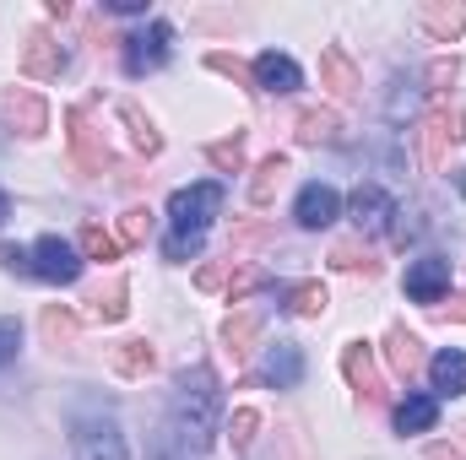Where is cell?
Returning <instances> with one entry per match:
<instances>
[{
    "label": "cell",
    "mask_w": 466,
    "mask_h": 460,
    "mask_svg": "<svg viewBox=\"0 0 466 460\" xmlns=\"http://www.w3.org/2000/svg\"><path fill=\"white\" fill-rule=\"evenodd\" d=\"M218 417H223V390H218V374L212 368H185L179 385H174V401H168V434L185 455H207L212 439H218Z\"/></svg>",
    "instance_id": "obj_1"
},
{
    "label": "cell",
    "mask_w": 466,
    "mask_h": 460,
    "mask_svg": "<svg viewBox=\"0 0 466 460\" xmlns=\"http://www.w3.org/2000/svg\"><path fill=\"white\" fill-rule=\"evenodd\" d=\"M223 212V185H185V190H174V201H168V238H207L212 228V217Z\"/></svg>",
    "instance_id": "obj_2"
},
{
    "label": "cell",
    "mask_w": 466,
    "mask_h": 460,
    "mask_svg": "<svg viewBox=\"0 0 466 460\" xmlns=\"http://www.w3.org/2000/svg\"><path fill=\"white\" fill-rule=\"evenodd\" d=\"M456 141H466L461 109L440 104V109H429V115H423V125H418V152H423V163H429V168H440V163H445V152H451Z\"/></svg>",
    "instance_id": "obj_3"
},
{
    "label": "cell",
    "mask_w": 466,
    "mask_h": 460,
    "mask_svg": "<svg viewBox=\"0 0 466 460\" xmlns=\"http://www.w3.org/2000/svg\"><path fill=\"white\" fill-rule=\"evenodd\" d=\"M27 255H33V276H38V282L71 287V282L82 276V255H76V249H71V244H66L60 233H44V238H38V244H33Z\"/></svg>",
    "instance_id": "obj_4"
},
{
    "label": "cell",
    "mask_w": 466,
    "mask_h": 460,
    "mask_svg": "<svg viewBox=\"0 0 466 460\" xmlns=\"http://www.w3.org/2000/svg\"><path fill=\"white\" fill-rule=\"evenodd\" d=\"M168 44H174V27H168V22H147L141 33L125 38V71H130V76L157 71V65L168 60Z\"/></svg>",
    "instance_id": "obj_5"
},
{
    "label": "cell",
    "mask_w": 466,
    "mask_h": 460,
    "mask_svg": "<svg viewBox=\"0 0 466 460\" xmlns=\"http://www.w3.org/2000/svg\"><path fill=\"white\" fill-rule=\"evenodd\" d=\"M407 298L412 304H445L451 298V260L445 255H423V260H412L407 265Z\"/></svg>",
    "instance_id": "obj_6"
},
{
    "label": "cell",
    "mask_w": 466,
    "mask_h": 460,
    "mask_svg": "<svg viewBox=\"0 0 466 460\" xmlns=\"http://www.w3.org/2000/svg\"><path fill=\"white\" fill-rule=\"evenodd\" d=\"M66 141H71V157H76L82 174H104V168H109V146H104V135L93 130L87 109H71V115H66Z\"/></svg>",
    "instance_id": "obj_7"
},
{
    "label": "cell",
    "mask_w": 466,
    "mask_h": 460,
    "mask_svg": "<svg viewBox=\"0 0 466 460\" xmlns=\"http://www.w3.org/2000/svg\"><path fill=\"white\" fill-rule=\"evenodd\" d=\"M76 455L82 460H130L115 417H82L76 423Z\"/></svg>",
    "instance_id": "obj_8"
},
{
    "label": "cell",
    "mask_w": 466,
    "mask_h": 460,
    "mask_svg": "<svg viewBox=\"0 0 466 460\" xmlns=\"http://www.w3.org/2000/svg\"><path fill=\"white\" fill-rule=\"evenodd\" d=\"M293 217H299V228H309V233L331 228V223L342 217V195H337L331 185H304L299 201H293Z\"/></svg>",
    "instance_id": "obj_9"
},
{
    "label": "cell",
    "mask_w": 466,
    "mask_h": 460,
    "mask_svg": "<svg viewBox=\"0 0 466 460\" xmlns=\"http://www.w3.org/2000/svg\"><path fill=\"white\" fill-rule=\"evenodd\" d=\"M260 379H266L271 390H293V385L304 379V352H299V342H271L266 346V357H260Z\"/></svg>",
    "instance_id": "obj_10"
},
{
    "label": "cell",
    "mask_w": 466,
    "mask_h": 460,
    "mask_svg": "<svg viewBox=\"0 0 466 460\" xmlns=\"http://www.w3.org/2000/svg\"><path fill=\"white\" fill-rule=\"evenodd\" d=\"M249 71H255V87H260V93H277V98H288V93L304 87V71H299L288 55H277V49H266Z\"/></svg>",
    "instance_id": "obj_11"
},
{
    "label": "cell",
    "mask_w": 466,
    "mask_h": 460,
    "mask_svg": "<svg viewBox=\"0 0 466 460\" xmlns=\"http://www.w3.org/2000/svg\"><path fill=\"white\" fill-rule=\"evenodd\" d=\"M390 217H396V201L380 190V185H358L352 190V223H358V233H380V228H390Z\"/></svg>",
    "instance_id": "obj_12"
},
{
    "label": "cell",
    "mask_w": 466,
    "mask_h": 460,
    "mask_svg": "<svg viewBox=\"0 0 466 460\" xmlns=\"http://www.w3.org/2000/svg\"><path fill=\"white\" fill-rule=\"evenodd\" d=\"M22 71H27V76H38V82L60 76V71H66V49L38 27V33H27V44H22Z\"/></svg>",
    "instance_id": "obj_13"
},
{
    "label": "cell",
    "mask_w": 466,
    "mask_h": 460,
    "mask_svg": "<svg viewBox=\"0 0 466 460\" xmlns=\"http://www.w3.org/2000/svg\"><path fill=\"white\" fill-rule=\"evenodd\" d=\"M5 125L22 130V135H44V130H49V109H44V98L27 93V87H16V93L5 98Z\"/></svg>",
    "instance_id": "obj_14"
},
{
    "label": "cell",
    "mask_w": 466,
    "mask_h": 460,
    "mask_svg": "<svg viewBox=\"0 0 466 460\" xmlns=\"http://www.w3.org/2000/svg\"><path fill=\"white\" fill-rule=\"evenodd\" d=\"M385 363H390V374H396V379H407V385H412V374L423 368V342H418L412 331H401V325H396V331L385 336Z\"/></svg>",
    "instance_id": "obj_15"
},
{
    "label": "cell",
    "mask_w": 466,
    "mask_h": 460,
    "mask_svg": "<svg viewBox=\"0 0 466 460\" xmlns=\"http://www.w3.org/2000/svg\"><path fill=\"white\" fill-rule=\"evenodd\" d=\"M342 374H348V385L358 390V395H369V401H380L385 390H380V374H374V352L363 342H352L348 352H342Z\"/></svg>",
    "instance_id": "obj_16"
},
{
    "label": "cell",
    "mask_w": 466,
    "mask_h": 460,
    "mask_svg": "<svg viewBox=\"0 0 466 460\" xmlns=\"http://www.w3.org/2000/svg\"><path fill=\"white\" fill-rule=\"evenodd\" d=\"M429 379H434L440 395H466V352H456V346L434 352L429 357Z\"/></svg>",
    "instance_id": "obj_17"
},
{
    "label": "cell",
    "mask_w": 466,
    "mask_h": 460,
    "mask_svg": "<svg viewBox=\"0 0 466 460\" xmlns=\"http://www.w3.org/2000/svg\"><path fill=\"white\" fill-rule=\"evenodd\" d=\"M423 27L440 38V44H456L466 27V5L461 0H434V5H423Z\"/></svg>",
    "instance_id": "obj_18"
},
{
    "label": "cell",
    "mask_w": 466,
    "mask_h": 460,
    "mask_svg": "<svg viewBox=\"0 0 466 460\" xmlns=\"http://www.w3.org/2000/svg\"><path fill=\"white\" fill-rule=\"evenodd\" d=\"M320 87H326L331 98H352V93H358V71H352V60L342 49H326V55H320Z\"/></svg>",
    "instance_id": "obj_19"
},
{
    "label": "cell",
    "mask_w": 466,
    "mask_h": 460,
    "mask_svg": "<svg viewBox=\"0 0 466 460\" xmlns=\"http://www.w3.org/2000/svg\"><path fill=\"white\" fill-rule=\"evenodd\" d=\"M440 423V401L434 395H407L396 406V434H429Z\"/></svg>",
    "instance_id": "obj_20"
},
{
    "label": "cell",
    "mask_w": 466,
    "mask_h": 460,
    "mask_svg": "<svg viewBox=\"0 0 466 460\" xmlns=\"http://www.w3.org/2000/svg\"><path fill=\"white\" fill-rule=\"evenodd\" d=\"M76 244H82V255H87V260H98V265H115L119 249H125V244H119V233L98 228V223H82V238H76Z\"/></svg>",
    "instance_id": "obj_21"
},
{
    "label": "cell",
    "mask_w": 466,
    "mask_h": 460,
    "mask_svg": "<svg viewBox=\"0 0 466 460\" xmlns=\"http://www.w3.org/2000/svg\"><path fill=\"white\" fill-rule=\"evenodd\" d=\"M115 368L125 374V379H147L152 368H157V352L147 342H119L115 346Z\"/></svg>",
    "instance_id": "obj_22"
},
{
    "label": "cell",
    "mask_w": 466,
    "mask_h": 460,
    "mask_svg": "<svg viewBox=\"0 0 466 460\" xmlns=\"http://www.w3.org/2000/svg\"><path fill=\"white\" fill-rule=\"evenodd\" d=\"M282 174H288V157H277V152H271V157L255 168V179H249V201H255V206H271V195H277Z\"/></svg>",
    "instance_id": "obj_23"
},
{
    "label": "cell",
    "mask_w": 466,
    "mask_h": 460,
    "mask_svg": "<svg viewBox=\"0 0 466 460\" xmlns=\"http://www.w3.org/2000/svg\"><path fill=\"white\" fill-rule=\"evenodd\" d=\"M282 309L299 315V320H315V315L326 309V287H320V282H299V287L282 293Z\"/></svg>",
    "instance_id": "obj_24"
},
{
    "label": "cell",
    "mask_w": 466,
    "mask_h": 460,
    "mask_svg": "<svg viewBox=\"0 0 466 460\" xmlns=\"http://www.w3.org/2000/svg\"><path fill=\"white\" fill-rule=\"evenodd\" d=\"M337 130H342V119L331 115V109H304V115H299V141H304V146L337 141Z\"/></svg>",
    "instance_id": "obj_25"
},
{
    "label": "cell",
    "mask_w": 466,
    "mask_h": 460,
    "mask_svg": "<svg viewBox=\"0 0 466 460\" xmlns=\"http://www.w3.org/2000/svg\"><path fill=\"white\" fill-rule=\"evenodd\" d=\"M87 315H93L98 325H119V320L130 315V304H125V282H109V293H93V298H87Z\"/></svg>",
    "instance_id": "obj_26"
},
{
    "label": "cell",
    "mask_w": 466,
    "mask_h": 460,
    "mask_svg": "<svg viewBox=\"0 0 466 460\" xmlns=\"http://www.w3.org/2000/svg\"><path fill=\"white\" fill-rule=\"evenodd\" d=\"M38 331H44V342L49 346H71L76 342V315L60 309V304H49V309L38 315Z\"/></svg>",
    "instance_id": "obj_27"
},
{
    "label": "cell",
    "mask_w": 466,
    "mask_h": 460,
    "mask_svg": "<svg viewBox=\"0 0 466 460\" xmlns=\"http://www.w3.org/2000/svg\"><path fill=\"white\" fill-rule=\"evenodd\" d=\"M119 115H125V125H130V141H136V152H141V157H157V152H163V135L152 130V119L141 115L136 104H125Z\"/></svg>",
    "instance_id": "obj_28"
},
{
    "label": "cell",
    "mask_w": 466,
    "mask_h": 460,
    "mask_svg": "<svg viewBox=\"0 0 466 460\" xmlns=\"http://www.w3.org/2000/svg\"><path fill=\"white\" fill-rule=\"evenodd\" d=\"M331 265H337V271H363V276H374V271H380V260H374L358 238H342V244L331 249Z\"/></svg>",
    "instance_id": "obj_29"
},
{
    "label": "cell",
    "mask_w": 466,
    "mask_h": 460,
    "mask_svg": "<svg viewBox=\"0 0 466 460\" xmlns=\"http://www.w3.org/2000/svg\"><path fill=\"white\" fill-rule=\"evenodd\" d=\"M255 331H260V320H255V315H233V320H223V346L233 352V363H238V357L249 352Z\"/></svg>",
    "instance_id": "obj_30"
},
{
    "label": "cell",
    "mask_w": 466,
    "mask_h": 460,
    "mask_svg": "<svg viewBox=\"0 0 466 460\" xmlns=\"http://www.w3.org/2000/svg\"><path fill=\"white\" fill-rule=\"evenodd\" d=\"M207 157H212L223 174H238V168H244V135H223V141H212Z\"/></svg>",
    "instance_id": "obj_31"
},
{
    "label": "cell",
    "mask_w": 466,
    "mask_h": 460,
    "mask_svg": "<svg viewBox=\"0 0 466 460\" xmlns=\"http://www.w3.org/2000/svg\"><path fill=\"white\" fill-rule=\"evenodd\" d=\"M255 287H266V271L260 265H238L233 260V282H228V304H244Z\"/></svg>",
    "instance_id": "obj_32"
},
{
    "label": "cell",
    "mask_w": 466,
    "mask_h": 460,
    "mask_svg": "<svg viewBox=\"0 0 466 460\" xmlns=\"http://www.w3.org/2000/svg\"><path fill=\"white\" fill-rule=\"evenodd\" d=\"M147 233H152V212L147 206H130L119 217V244H147Z\"/></svg>",
    "instance_id": "obj_33"
},
{
    "label": "cell",
    "mask_w": 466,
    "mask_h": 460,
    "mask_svg": "<svg viewBox=\"0 0 466 460\" xmlns=\"http://www.w3.org/2000/svg\"><path fill=\"white\" fill-rule=\"evenodd\" d=\"M228 282H233V260H218V265H201L196 271V287L201 293H228Z\"/></svg>",
    "instance_id": "obj_34"
},
{
    "label": "cell",
    "mask_w": 466,
    "mask_h": 460,
    "mask_svg": "<svg viewBox=\"0 0 466 460\" xmlns=\"http://www.w3.org/2000/svg\"><path fill=\"white\" fill-rule=\"evenodd\" d=\"M207 65H212L218 76H228V82H244V87H255V71H249L244 60H233V55H223V49H218V55H207Z\"/></svg>",
    "instance_id": "obj_35"
},
{
    "label": "cell",
    "mask_w": 466,
    "mask_h": 460,
    "mask_svg": "<svg viewBox=\"0 0 466 460\" xmlns=\"http://www.w3.org/2000/svg\"><path fill=\"white\" fill-rule=\"evenodd\" d=\"M255 428H260V417H255L249 406H238V412L228 417V439L238 445V450H249V439H255Z\"/></svg>",
    "instance_id": "obj_36"
},
{
    "label": "cell",
    "mask_w": 466,
    "mask_h": 460,
    "mask_svg": "<svg viewBox=\"0 0 466 460\" xmlns=\"http://www.w3.org/2000/svg\"><path fill=\"white\" fill-rule=\"evenodd\" d=\"M456 76H461V65H456V60H434V65H429V93H445Z\"/></svg>",
    "instance_id": "obj_37"
},
{
    "label": "cell",
    "mask_w": 466,
    "mask_h": 460,
    "mask_svg": "<svg viewBox=\"0 0 466 460\" xmlns=\"http://www.w3.org/2000/svg\"><path fill=\"white\" fill-rule=\"evenodd\" d=\"M0 265H5V271H16V276H33V255H27V249H16V244H0Z\"/></svg>",
    "instance_id": "obj_38"
},
{
    "label": "cell",
    "mask_w": 466,
    "mask_h": 460,
    "mask_svg": "<svg viewBox=\"0 0 466 460\" xmlns=\"http://www.w3.org/2000/svg\"><path fill=\"white\" fill-rule=\"evenodd\" d=\"M16 346H22V325L16 320H0V368L16 357Z\"/></svg>",
    "instance_id": "obj_39"
},
{
    "label": "cell",
    "mask_w": 466,
    "mask_h": 460,
    "mask_svg": "<svg viewBox=\"0 0 466 460\" xmlns=\"http://www.w3.org/2000/svg\"><path fill=\"white\" fill-rule=\"evenodd\" d=\"M163 255H168V260H190V255H201V238H168Z\"/></svg>",
    "instance_id": "obj_40"
},
{
    "label": "cell",
    "mask_w": 466,
    "mask_h": 460,
    "mask_svg": "<svg viewBox=\"0 0 466 460\" xmlns=\"http://www.w3.org/2000/svg\"><path fill=\"white\" fill-rule=\"evenodd\" d=\"M434 315H440V320H461V325H466V293L445 298V304H434Z\"/></svg>",
    "instance_id": "obj_41"
},
{
    "label": "cell",
    "mask_w": 466,
    "mask_h": 460,
    "mask_svg": "<svg viewBox=\"0 0 466 460\" xmlns=\"http://www.w3.org/2000/svg\"><path fill=\"white\" fill-rule=\"evenodd\" d=\"M109 11H119V16H147V0H109Z\"/></svg>",
    "instance_id": "obj_42"
},
{
    "label": "cell",
    "mask_w": 466,
    "mask_h": 460,
    "mask_svg": "<svg viewBox=\"0 0 466 460\" xmlns=\"http://www.w3.org/2000/svg\"><path fill=\"white\" fill-rule=\"evenodd\" d=\"M5 217H11V195L0 190V223H5Z\"/></svg>",
    "instance_id": "obj_43"
},
{
    "label": "cell",
    "mask_w": 466,
    "mask_h": 460,
    "mask_svg": "<svg viewBox=\"0 0 466 460\" xmlns=\"http://www.w3.org/2000/svg\"><path fill=\"white\" fill-rule=\"evenodd\" d=\"M456 185H461V195H466V168H461V174H456Z\"/></svg>",
    "instance_id": "obj_44"
},
{
    "label": "cell",
    "mask_w": 466,
    "mask_h": 460,
    "mask_svg": "<svg viewBox=\"0 0 466 460\" xmlns=\"http://www.w3.org/2000/svg\"><path fill=\"white\" fill-rule=\"evenodd\" d=\"M461 439H466V428H461Z\"/></svg>",
    "instance_id": "obj_45"
}]
</instances>
